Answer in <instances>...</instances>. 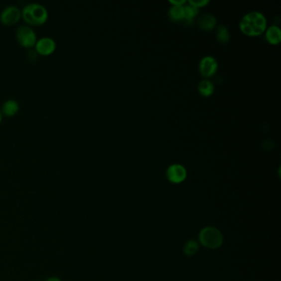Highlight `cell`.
<instances>
[{
    "label": "cell",
    "instance_id": "cell-9",
    "mask_svg": "<svg viewBox=\"0 0 281 281\" xmlns=\"http://www.w3.org/2000/svg\"><path fill=\"white\" fill-rule=\"evenodd\" d=\"M266 38L269 43L277 45L281 41V30L279 26H271L266 30Z\"/></svg>",
    "mask_w": 281,
    "mask_h": 281
},
{
    "label": "cell",
    "instance_id": "cell-11",
    "mask_svg": "<svg viewBox=\"0 0 281 281\" xmlns=\"http://www.w3.org/2000/svg\"><path fill=\"white\" fill-rule=\"evenodd\" d=\"M19 109V104L14 99H8L2 103V113L7 117H12Z\"/></svg>",
    "mask_w": 281,
    "mask_h": 281
},
{
    "label": "cell",
    "instance_id": "cell-10",
    "mask_svg": "<svg viewBox=\"0 0 281 281\" xmlns=\"http://www.w3.org/2000/svg\"><path fill=\"white\" fill-rule=\"evenodd\" d=\"M216 18L211 14L203 15L202 17H200V19L198 20V25L200 28L206 31L213 30L216 26Z\"/></svg>",
    "mask_w": 281,
    "mask_h": 281
},
{
    "label": "cell",
    "instance_id": "cell-17",
    "mask_svg": "<svg viewBox=\"0 0 281 281\" xmlns=\"http://www.w3.org/2000/svg\"><path fill=\"white\" fill-rule=\"evenodd\" d=\"M210 2V0H189V4L192 5L193 7L199 8V7H205Z\"/></svg>",
    "mask_w": 281,
    "mask_h": 281
},
{
    "label": "cell",
    "instance_id": "cell-3",
    "mask_svg": "<svg viewBox=\"0 0 281 281\" xmlns=\"http://www.w3.org/2000/svg\"><path fill=\"white\" fill-rule=\"evenodd\" d=\"M200 244L209 249H218L224 243V236L219 229L215 227H205L199 234Z\"/></svg>",
    "mask_w": 281,
    "mask_h": 281
},
{
    "label": "cell",
    "instance_id": "cell-4",
    "mask_svg": "<svg viewBox=\"0 0 281 281\" xmlns=\"http://www.w3.org/2000/svg\"><path fill=\"white\" fill-rule=\"evenodd\" d=\"M16 37L17 41L24 47H31L36 42V32L30 26H21L17 27Z\"/></svg>",
    "mask_w": 281,
    "mask_h": 281
},
{
    "label": "cell",
    "instance_id": "cell-18",
    "mask_svg": "<svg viewBox=\"0 0 281 281\" xmlns=\"http://www.w3.org/2000/svg\"><path fill=\"white\" fill-rule=\"evenodd\" d=\"M172 5H183L186 2V0H170Z\"/></svg>",
    "mask_w": 281,
    "mask_h": 281
},
{
    "label": "cell",
    "instance_id": "cell-2",
    "mask_svg": "<svg viewBox=\"0 0 281 281\" xmlns=\"http://www.w3.org/2000/svg\"><path fill=\"white\" fill-rule=\"evenodd\" d=\"M22 15L24 20L27 23L31 25H41L47 20L48 11L41 3L30 2L24 6Z\"/></svg>",
    "mask_w": 281,
    "mask_h": 281
},
{
    "label": "cell",
    "instance_id": "cell-15",
    "mask_svg": "<svg viewBox=\"0 0 281 281\" xmlns=\"http://www.w3.org/2000/svg\"><path fill=\"white\" fill-rule=\"evenodd\" d=\"M217 40L222 44H226L229 42L230 39V35H229V31L227 29L226 26L224 25L220 26L217 28L216 31Z\"/></svg>",
    "mask_w": 281,
    "mask_h": 281
},
{
    "label": "cell",
    "instance_id": "cell-8",
    "mask_svg": "<svg viewBox=\"0 0 281 281\" xmlns=\"http://www.w3.org/2000/svg\"><path fill=\"white\" fill-rule=\"evenodd\" d=\"M35 45H36V52L40 53L41 55H50L56 47L55 40L48 36L39 39L38 41H36Z\"/></svg>",
    "mask_w": 281,
    "mask_h": 281
},
{
    "label": "cell",
    "instance_id": "cell-14",
    "mask_svg": "<svg viewBox=\"0 0 281 281\" xmlns=\"http://www.w3.org/2000/svg\"><path fill=\"white\" fill-rule=\"evenodd\" d=\"M199 251V243L195 240H189L184 245L183 253L187 257L195 255Z\"/></svg>",
    "mask_w": 281,
    "mask_h": 281
},
{
    "label": "cell",
    "instance_id": "cell-16",
    "mask_svg": "<svg viewBox=\"0 0 281 281\" xmlns=\"http://www.w3.org/2000/svg\"><path fill=\"white\" fill-rule=\"evenodd\" d=\"M199 9L193 7L192 5L189 4L184 6V19L187 22H192L194 17L198 14Z\"/></svg>",
    "mask_w": 281,
    "mask_h": 281
},
{
    "label": "cell",
    "instance_id": "cell-5",
    "mask_svg": "<svg viewBox=\"0 0 281 281\" xmlns=\"http://www.w3.org/2000/svg\"><path fill=\"white\" fill-rule=\"evenodd\" d=\"M22 15L19 7L16 5H8L0 12V21L5 25H12L18 22Z\"/></svg>",
    "mask_w": 281,
    "mask_h": 281
},
{
    "label": "cell",
    "instance_id": "cell-20",
    "mask_svg": "<svg viewBox=\"0 0 281 281\" xmlns=\"http://www.w3.org/2000/svg\"><path fill=\"white\" fill-rule=\"evenodd\" d=\"M1 121H2V113L0 112V122H1Z\"/></svg>",
    "mask_w": 281,
    "mask_h": 281
},
{
    "label": "cell",
    "instance_id": "cell-12",
    "mask_svg": "<svg viewBox=\"0 0 281 281\" xmlns=\"http://www.w3.org/2000/svg\"><path fill=\"white\" fill-rule=\"evenodd\" d=\"M198 91L204 97H210L214 93L215 86L212 84V82L208 79H204L198 84Z\"/></svg>",
    "mask_w": 281,
    "mask_h": 281
},
{
    "label": "cell",
    "instance_id": "cell-1",
    "mask_svg": "<svg viewBox=\"0 0 281 281\" xmlns=\"http://www.w3.org/2000/svg\"><path fill=\"white\" fill-rule=\"evenodd\" d=\"M239 28L246 36H260L267 30V18L263 13L258 11L248 12L241 19Z\"/></svg>",
    "mask_w": 281,
    "mask_h": 281
},
{
    "label": "cell",
    "instance_id": "cell-6",
    "mask_svg": "<svg viewBox=\"0 0 281 281\" xmlns=\"http://www.w3.org/2000/svg\"><path fill=\"white\" fill-rule=\"evenodd\" d=\"M187 172L181 164H172L167 167L166 176L167 180L173 184H180L186 180Z\"/></svg>",
    "mask_w": 281,
    "mask_h": 281
},
{
    "label": "cell",
    "instance_id": "cell-7",
    "mask_svg": "<svg viewBox=\"0 0 281 281\" xmlns=\"http://www.w3.org/2000/svg\"><path fill=\"white\" fill-rule=\"evenodd\" d=\"M199 69H200V74L203 77L205 78L212 77L218 69L217 60L213 56H210V55L205 56L200 60Z\"/></svg>",
    "mask_w": 281,
    "mask_h": 281
},
{
    "label": "cell",
    "instance_id": "cell-13",
    "mask_svg": "<svg viewBox=\"0 0 281 281\" xmlns=\"http://www.w3.org/2000/svg\"><path fill=\"white\" fill-rule=\"evenodd\" d=\"M170 19L174 22H178L184 19L183 5H172L168 11Z\"/></svg>",
    "mask_w": 281,
    "mask_h": 281
},
{
    "label": "cell",
    "instance_id": "cell-19",
    "mask_svg": "<svg viewBox=\"0 0 281 281\" xmlns=\"http://www.w3.org/2000/svg\"><path fill=\"white\" fill-rule=\"evenodd\" d=\"M45 281H61V279H60V278H59V277H49V278H47V279L45 280Z\"/></svg>",
    "mask_w": 281,
    "mask_h": 281
}]
</instances>
